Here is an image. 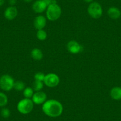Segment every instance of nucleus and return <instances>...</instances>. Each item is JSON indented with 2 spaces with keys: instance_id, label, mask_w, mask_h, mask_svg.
<instances>
[{
  "instance_id": "1",
  "label": "nucleus",
  "mask_w": 121,
  "mask_h": 121,
  "mask_svg": "<svg viewBox=\"0 0 121 121\" xmlns=\"http://www.w3.org/2000/svg\"><path fill=\"white\" fill-rule=\"evenodd\" d=\"M42 110L44 113L51 117H56L60 116L63 112L62 104L56 100H49L42 105Z\"/></svg>"
},
{
  "instance_id": "2",
  "label": "nucleus",
  "mask_w": 121,
  "mask_h": 121,
  "mask_svg": "<svg viewBox=\"0 0 121 121\" xmlns=\"http://www.w3.org/2000/svg\"><path fill=\"white\" fill-rule=\"evenodd\" d=\"M34 103L32 100L26 98L22 100L18 103L17 108L18 111L23 115L30 113L33 109Z\"/></svg>"
},
{
  "instance_id": "3",
  "label": "nucleus",
  "mask_w": 121,
  "mask_h": 121,
  "mask_svg": "<svg viewBox=\"0 0 121 121\" xmlns=\"http://www.w3.org/2000/svg\"><path fill=\"white\" fill-rule=\"evenodd\" d=\"M62 10L57 4L49 5L46 10V17L50 21H55L61 16Z\"/></svg>"
},
{
  "instance_id": "4",
  "label": "nucleus",
  "mask_w": 121,
  "mask_h": 121,
  "mask_svg": "<svg viewBox=\"0 0 121 121\" xmlns=\"http://www.w3.org/2000/svg\"><path fill=\"white\" fill-rule=\"evenodd\" d=\"M14 82L12 77L4 74L0 77V88L5 91H9L14 88Z\"/></svg>"
},
{
  "instance_id": "5",
  "label": "nucleus",
  "mask_w": 121,
  "mask_h": 121,
  "mask_svg": "<svg viewBox=\"0 0 121 121\" xmlns=\"http://www.w3.org/2000/svg\"><path fill=\"white\" fill-rule=\"evenodd\" d=\"M87 11H88V14L95 19L99 18L103 13L102 6L97 2H93L91 3L88 6Z\"/></svg>"
},
{
  "instance_id": "6",
  "label": "nucleus",
  "mask_w": 121,
  "mask_h": 121,
  "mask_svg": "<svg viewBox=\"0 0 121 121\" xmlns=\"http://www.w3.org/2000/svg\"><path fill=\"white\" fill-rule=\"evenodd\" d=\"M44 83L49 87H55L59 83V78L54 73H49L45 75L43 81Z\"/></svg>"
},
{
  "instance_id": "7",
  "label": "nucleus",
  "mask_w": 121,
  "mask_h": 121,
  "mask_svg": "<svg viewBox=\"0 0 121 121\" xmlns=\"http://www.w3.org/2000/svg\"><path fill=\"white\" fill-rule=\"evenodd\" d=\"M47 96L46 93L43 91H37L36 93L33 94L32 96V101L35 104H43L46 101Z\"/></svg>"
},
{
  "instance_id": "8",
  "label": "nucleus",
  "mask_w": 121,
  "mask_h": 121,
  "mask_svg": "<svg viewBox=\"0 0 121 121\" xmlns=\"http://www.w3.org/2000/svg\"><path fill=\"white\" fill-rule=\"evenodd\" d=\"M18 14V11L16 7L14 6H10L7 8L4 12V17L9 20H12L17 17Z\"/></svg>"
},
{
  "instance_id": "9",
  "label": "nucleus",
  "mask_w": 121,
  "mask_h": 121,
  "mask_svg": "<svg viewBox=\"0 0 121 121\" xmlns=\"http://www.w3.org/2000/svg\"><path fill=\"white\" fill-rule=\"evenodd\" d=\"M67 49L70 53L76 54L81 51V46L75 40H71L67 44Z\"/></svg>"
},
{
  "instance_id": "10",
  "label": "nucleus",
  "mask_w": 121,
  "mask_h": 121,
  "mask_svg": "<svg viewBox=\"0 0 121 121\" xmlns=\"http://www.w3.org/2000/svg\"><path fill=\"white\" fill-rule=\"evenodd\" d=\"M47 5L43 0H38L33 4V10L36 13H43L47 8Z\"/></svg>"
},
{
  "instance_id": "11",
  "label": "nucleus",
  "mask_w": 121,
  "mask_h": 121,
  "mask_svg": "<svg viewBox=\"0 0 121 121\" xmlns=\"http://www.w3.org/2000/svg\"><path fill=\"white\" fill-rule=\"evenodd\" d=\"M46 25V19L44 16H39L36 17L34 21L35 27L36 29L42 30Z\"/></svg>"
},
{
  "instance_id": "12",
  "label": "nucleus",
  "mask_w": 121,
  "mask_h": 121,
  "mask_svg": "<svg viewBox=\"0 0 121 121\" xmlns=\"http://www.w3.org/2000/svg\"><path fill=\"white\" fill-rule=\"evenodd\" d=\"M108 14L112 19H117L121 16V12L117 8L112 7L109 8L108 10Z\"/></svg>"
},
{
  "instance_id": "13",
  "label": "nucleus",
  "mask_w": 121,
  "mask_h": 121,
  "mask_svg": "<svg viewBox=\"0 0 121 121\" xmlns=\"http://www.w3.org/2000/svg\"><path fill=\"white\" fill-rule=\"evenodd\" d=\"M110 96L116 100H121V87H115L110 90Z\"/></svg>"
},
{
  "instance_id": "14",
  "label": "nucleus",
  "mask_w": 121,
  "mask_h": 121,
  "mask_svg": "<svg viewBox=\"0 0 121 121\" xmlns=\"http://www.w3.org/2000/svg\"><path fill=\"white\" fill-rule=\"evenodd\" d=\"M31 56L35 60H40L43 58V53L39 49L35 48L31 52Z\"/></svg>"
},
{
  "instance_id": "15",
  "label": "nucleus",
  "mask_w": 121,
  "mask_h": 121,
  "mask_svg": "<svg viewBox=\"0 0 121 121\" xmlns=\"http://www.w3.org/2000/svg\"><path fill=\"white\" fill-rule=\"evenodd\" d=\"M33 94L34 93H33V88L30 87H26L23 90V95L26 98L30 99L31 97H32Z\"/></svg>"
},
{
  "instance_id": "16",
  "label": "nucleus",
  "mask_w": 121,
  "mask_h": 121,
  "mask_svg": "<svg viewBox=\"0 0 121 121\" xmlns=\"http://www.w3.org/2000/svg\"><path fill=\"white\" fill-rule=\"evenodd\" d=\"M8 103V97L4 93L0 92V107H4Z\"/></svg>"
},
{
  "instance_id": "17",
  "label": "nucleus",
  "mask_w": 121,
  "mask_h": 121,
  "mask_svg": "<svg viewBox=\"0 0 121 121\" xmlns=\"http://www.w3.org/2000/svg\"><path fill=\"white\" fill-rule=\"evenodd\" d=\"M37 38L40 40H45L47 38V33L43 29L39 30L37 32Z\"/></svg>"
},
{
  "instance_id": "18",
  "label": "nucleus",
  "mask_w": 121,
  "mask_h": 121,
  "mask_svg": "<svg viewBox=\"0 0 121 121\" xmlns=\"http://www.w3.org/2000/svg\"><path fill=\"white\" fill-rule=\"evenodd\" d=\"M14 88L17 91L24 90V88H25V84L22 81H16V82H14Z\"/></svg>"
},
{
  "instance_id": "19",
  "label": "nucleus",
  "mask_w": 121,
  "mask_h": 121,
  "mask_svg": "<svg viewBox=\"0 0 121 121\" xmlns=\"http://www.w3.org/2000/svg\"><path fill=\"white\" fill-rule=\"evenodd\" d=\"M43 84L42 81H36L35 80L34 84H33L34 90H35L36 91H39L43 88Z\"/></svg>"
},
{
  "instance_id": "20",
  "label": "nucleus",
  "mask_w": 121,
  "mask_h": 121,
  "mask_svg": "<svg viewBox=\"0 0 121 121\" xmlns=\"http://www.w3.org/2000/svg\"><path fill=\"white\" fill-rule=\"evenodd\" d=\"M10 115H11V112L8 108L2 109L1 111V115L2 116V117H3L4 118H8L10 117Z\"/></svg>"
},
{
  "instance_id": "21",
  "label": "nucleus",
  "mask_w": 121,
  "mask_h": 121,
  "mask_svg": "<svg viewBox=\"0 0 121 121\" xmlns=\"http://www.w3.org/2000/svg\"><path fill=\"white\" fill-rule=\"evenodd\" d=\"M45 77V75L42 73H38L35 75V80L36 81H43Z\"/></svg>"
},
{
  "instance_id": "22",
  "label": "nucleus",
  "mask_w": 121,
  "mask_h": 121,
  "mask_svg": "<svg viewBox=\"0 0 121 121\" xmlns=\"http://www.w3.org/2000/svg\"><path fill=\"white\" fill-rule=\"evenodd\" d=\"M43 1L45 2L48 7L49 5H51V4H56V1L55 0H43Z\"/></svg>"
},
{
  "instance_id": "23",
  "label": "nucleus",
  "mask_w": 121,
  "mask_h": 121,
  "mask_svg": "<svg viewBox=\"0 0 121 121\" xmlns=\"http://www.w3.org/2000/svg\"><path fill=\"white\" fill-rule=\"evenodd\" d=\"M9 3L10 5H14L16 3V0H9Z\"/></svg>"
},
{
  "instance_id": "24",
  "label": "nucleus",
  "mask_w": 121,
  "mask_h": 121,
  "mask_svg": "<svg viewBox=\"0 0 121 121\" xmlns=\"http://www.w3.org/2000/svg\"><path fill=\"white\" fill-rule=\"evenodd\" d=\"M4 2H5V0H0V6H1L4 4Z\"/></svg>"
},
{
  "instance_id": "25",
  "label": "nucleus",
  "mask_w": 121,
  "mask_h": 121,
  "mask_svg": "<svg viewBox=\"0 0 121 121\" xmlns=\"http://www.w3.org/2000/svg\"><path fill=\"white\" fill-rule=\"evenodd\" d=\"M85 2L86 3H91V2H92L93 0H84Z\"/></svg>"
},
{
  "instance_id": "26",
  "label": "nucleus",
  "mask_w": 121,
  "mask_h": 121,
  "mask_svg": "<svg viewBox=\"0 0 121 121\" xmlns=\"http://www.w3.org/2000/svg\"><path fill=\"white\" fill-rule=\"evenodd\" d=\"M26 3H30V2L32 1V0H24Z\"/></svg>"
}]
</instances>
